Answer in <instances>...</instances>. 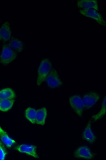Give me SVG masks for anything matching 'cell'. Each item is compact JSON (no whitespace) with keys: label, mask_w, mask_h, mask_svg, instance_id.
<instances>
[{"label":"cell","mask_w":106,"mask_h":160,"mask_svg":"<svg viewBox=\"0 0 106 160\" xmlns=\"http://www.w3.org/2000/svg\"><path fill=\"white\" fill-rule=\"evenodd\" d=\"M106 114V98L105 97L104 100L103 104L102 109L97 114V115H95L93 117V118L94 119V121H97V120L99 119L102 118L104 116L105 114Z\"/></svg>","instance_id":"ac0fdd59"},{"label":"cell","mask_w":106,"mask_h":160,"mask_svg":"<svg viewBox=\"0 0 106 160\" xmlns=\"http://www.w3.org/2000/svg\"><path fill=\"white\" fill-rule=\"evenodd\" d=\"M70 106L78 116H82L83 114L84 105L80 96H74L69 98Z\"/></svg>","instance_id":"5b68a950"},{"label":"cell","mask_w":106,"mask_h":160,"mask_svg":"<svg viewBox=\"0 0 106 160\" xmlns=\"http://www.w3.org/2000/svg\"><path fill=\"white\" fill-rule=\"evenodd\" d=\"M78 7L82 9H94L96 11L99 10V5L97 1H78Z\"/></svg>","instance_id":"9c48e42d"},{"label":"cell","mask_w":106,"mask_h":160,"mask_svg":"<svg viewBox=\"0 0 106 160\" xmlns=\"http://www.w3.org/2000/svg\"><path fill=\"white\" fill-rule=\"evenodd\" d=\"M9 47L14 51L17 52H21L23 49V42L18 39L12 38L9 43Z\"/></svg>","instance_id":"9a60e30c"},{"label":"cell","mask_w":106,"mask_h":160,"mask_svg":"<svg viewBox=\"0 0 106 160\" xmlns=\"http://www.w3.org/2000/svg\"><path fill=\"white\" fill-rule=\"evenodd\" d=\"M47 117V109L43 108L36 110V123L37 124L44 125Z\"/></svg>","instance_id":"4fadbf2b"},{"label":"cell","mask_w":106,"mask_h":160,"mask_svg":"<svg viewBox=\"0 0 106 160\" xmlns=\"http://www.w3.org/2000/svg\"><path fill=\"white\" fill-rule=\"evenodd\" d=\"M11 35L10 24L9 22H5L0 29V41L7 42L10 39Z\"/></svg>","instance_id":"30bf717a"},{"label":"cell","mask_w":106,"mask_h":160,"mask_svg":"<svg viewBox=\"0 0 106 160\" xmlns=\"http://www.w3.org/2000/svg\"><path fill=\"white\" fill-rule=\"evenodd\" d=\"M0 139L3 144L10 148L15 143V140L9 137L8 134L0 126Z\"/></svg>","instance_id":"7c38bea8"},{"label":"cell","mask_w":106,"mask_h":160,"mask_svg":"<svg viewBox=\"0 0 106 160\" xmlns=\"http://www.w3.org/2000/svg\"><path fill=\"white\" fill-rule=\"evenodd\" d=\"M99 98L100 96L95 92H89L84 95L82 99L84 108L88 109L91 108L94 106Z\"/></svg>","instance_id":"8992f818"},{"label":"cell","mask_w":106,"mask_h":160,"mask_svg":"<svg viewBox=\"0 0 106 160\" xmlns=\"http://www.w3.org/2000/svg\"><path fill=\"white\" fill-rule=\"evenodd\" d=\"M14 99L0 100V111L7 112L12 109L15 103Z\"/></svg>","instance_id":"2e32d148"},{"label":"cell","mask_w":106,"mask_h":160,"mask_svg":"<svg viewBox=\"0 0 106 160\" xmlns=\"http://www.w3.org/2000/svg\"><path fill=\"white\" fill-rule=\"evenodd\" d=\"M51 69L52 63L50 60L48 58L43 59L40 63L38 69V76L36 82L37 86H39L44 82Z\"/></svg>","instance_id":"6da1fadb"},{"label":"cell","mask_w":106,"mask_h":160,"mask_svg":"<svg viewBox=\"0 0 106 160\" xmlns=\"http://www.w3.org/2000/svg\"><path fill=\"white\" fill-rule=\"evenodd\" d=\"M45 80L47 84L50 88H58L62 84V82L60 79L58 74L55 69H51Z\"/></svg>","instance_id":"3957f363"},{"label":"cell","mask_w":106,"mask_h":160,"mask_svg":"<svg viewBox=\"0 0 106 160\" xmlns=\"http://www.w3.org/2000/svg\"><path fill=\"white\" fill-rule=\"evenodd\" d=\"M74 155L75 157L78 158L91 160L94 158V155L87 146L81 147L78 148L74 152Z\"/></svg>","instance_id":"ba28073f"},{"label":"cell","mask_w":106,"mask_h":160,"mask_svg":"<svg viewBox=\"0 0 106 160\" xmlns=\"http://www.w3.org/2000/svg\"><path fill=\"white\" fill-rule=\"evenodd\" d=\"M80 12L85 17L93 19L100 25L106 26V22L102 18V15L96 10L94 9H80Z\"/></svg>","instance_id":"277c9868"},{"label":"cell","mask_w":106,"mask_h":160,"mask_svg":"<svg viewBox=\"0 0 106 160\" xmlns=\"http://www.w3.org/2000/svg\"><path fill=\"white\" fill-rule=\"evenodd\" d=\"M36 109L31 108L26 109L25 112L26 118L33 124H35L36 123Z\"/></svg>","instance_id":"e0dca14e"},{"label":"cell","mask_w":106,"mask_h":160,"mask_svg":"<svg viewBox=\"0 0 106 160\" xmlns=\"http://www.w3.org/2000/svg\"><path fill=\"white\" fill-rule=\"evenodd\" d=\"M83 138L89 143H93L95 142L96 137L91 128V123L88 122L85 128L83 134Z\"/></svg>","instance_id":"8fae6325"},{"label":"cell","mask_w":106,"mask_h":160,"mask_svg":"<svg viewBox=\"0 0 106 160\" xmlns=\"http://www.w3.org/2000/svg\"><path fill=\"white\" fill-rule=\"evenodd\" d=\"M15 97V92L10 88H5L0 90V100L14 99Z\"/></svg>","instance_id":"5bb4252c"},{"label":"cell","mask_w":106,"mask_h":160,"mask_svg":"<svg viewBox=\"0 0 106 160\" xmlns=\"http://www.w3.org/2000/svg\"><path fill=\"white\" fill-rule=\"evenodd\" d=\"M17 57L16 52L7 44L3 45L0 56V62L3 65L9 64Z\"/></svg>","instance_id":"7a4b0ae2"},{"label":"cell","mask_w":106,"mask_h":160,"mask_svg":"<svg viewBox=\"0 0 106 160\" xmlns=\"http://www.w3.org/2000/svg\"><path fill=\"white\" fill-rule=\"evenodd\" d=\"M6 149L2 142H0V160H4L7 155Z\"/></svg>","instance_id":"d6986e66"},{"label":"cell","mask_w":106,"mask_h":160,"mask_svg":"<svg viewBox=\"0 0 106 160\" xmlns=\"http://www.w3.org/2000/svg\"><path fill=\"white\" fill-rule=\"evenodd\" d=\"M15 149L19 152L27 154L36 158H39L36 153V147L35 146L22 144L16 147Z\"/></svg>","instance_id":"52a82bcc"}]
</instances>
